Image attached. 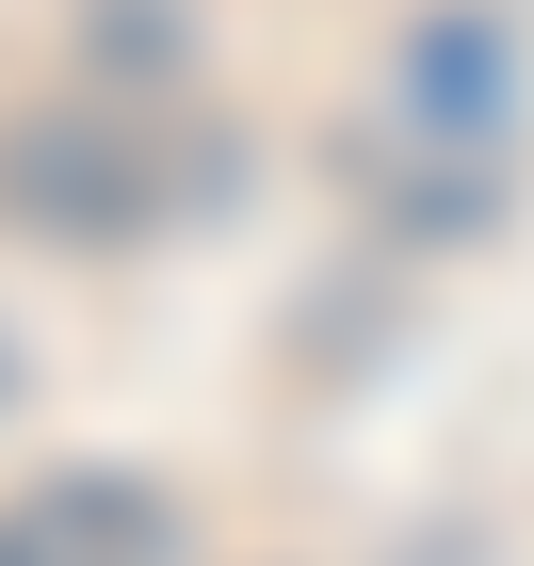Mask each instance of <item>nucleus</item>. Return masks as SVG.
<instances>
[{
	"mask_svg": "<svg viewBox=\"0 0 534 566\" xmlns=\"http://www.w3.org/2000/svg\"><path fill=\"white\" fill-rule=\"evenodd\" d=\"M373 114H389L405 146H438V163H486V146L519 130V33H502V17H421V33L389 49Z\"/></svg>",
	"mask_w": 534,
	"mask_h": 566,
	"instance_id": "f257e3e1",
	"label": "nucleus"
},
{
	"mask_svg": "<svg viewBox=\"0 0 534 566\" xmlns=\"http://www.w3.org/2000/svg\"><path fill=\"white\" fill-rule=\"evenodd\" d=\"M163 551H178V518L130 470H33L0 502V566H163Z\"/></svg>",
	"mask_w": 534,
	"mask_h": 566,
	"instance_id": "f03ea898",
	"label": "nucleus"
}]
</instances>
